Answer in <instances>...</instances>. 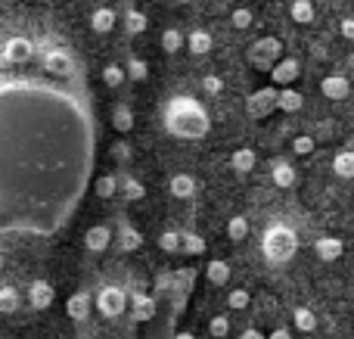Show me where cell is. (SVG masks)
<instances>
[{
    "mask_svg": "<svg viewBox=\"0 0 354 339\" xmlns=\"http://www.w3.org/2000/svg\"><path fill=\"white\" fill-rule=\"evenodd\" d=\"M91 97L75 78L0 75V240L53 237L93 178Z\"/></svg>",
    "mask_w": 354,
    "mask_h": 339,
    "instance_id": "obj_1",
    "label": "cell"
},
{
    "mask_svg": "<svg viewBox=\"0 0 354 339\" xmlns=\"http://www.w3.org/2000/svg\"><path fill=\"white\" fill-rule=\"evenodd\" d=\"M162 122H165L168 134L180 137V140H202L212 128L205 106L193 97H171L162 109Z\"/></svg>",
    "mask_w": 354,
    "mask_h": 339,
    "instance_id": "obj_2",
    "label": "cell"
},
{
    "mask_svg": "<svg viewBox=\"0 0 354 339\" xmlns=\"http://www.w3.org/2000/svg\"><path fill=\"white\" fill-rule=\"evenodd\" d=\"M261 249H264V255H268V262L283 265V262H289L299 253V237H295V230L289 228V224H270V228L264 230Z\"/></svg>",
    "mask_w": 354,
    "mask_h": 339,
    "instance_id": "obj_3",
    "label": "cell"
},
{
    "mask_svg": "<svg viewBox=\"0 0 354 339\" xmlns=\"http://www.w3.org/2000/svg\"><path fill=\"white\" fill-rule=\"evenodd\" d=\"M93 302H97V311L103 318H118V315H124V309H128V296H124L122 286H103Z\"/></svg>",
    "mask_w": 354,
    "mask_h": 339,
    "instance_id": "obj_4",
    "label": "cell"
},
{
    "mask_svg": "<svg viewBox=\"0 0 354 339\" xmlns=\"http://www.w3.org/2000/svg\"><path fill=\"white\" fill-rule=\"evenodd\" d=\"M280 56H283V47H280V41H277V37H261V41L249 50L252 66H255V68H268V72H270V66H274Z\"/></svg>",
    "mask_w": 354,
    "mask_h": 339,
    "instance_id": "obj_5",
    "label": "cell"
},
{
    "mask_svg": "<svg viewBox=\"0 0 354 339\" xmlns=\"http://www.w3.org/2000/svg\"><path fill=\"white\" fill-rule=\"evenodd\" d=\"M44 72L50 78H75V56L68 50H47L44 56Z\"/></svg>",
    "mask_w": 354,
    "mask_h": 339,
    "instance_id": "obj_6",
    "label": "cell"
},
{
    "mask_svg": "<svg viewBox=\"0 0 354 339\" xmlns=\"http://www.w3.org/2000/svg\"><path fill=\"white\" fill-rule=\"evenodd\" d=\"M295 78H299V59H295V56H280V59L270 66V81H274V87H289Z\"/></svg>",
    "mask_w": 354,
    "mask_h": 339,
    "instance_id": "obj_7",
    "label": "cell"
},
{
    "mask_svg": "<svg viewBox=\"0 0 354 339\" xmlns=\"http://www.w3.org/2000/svg\"><path fill=\"white\" fill-rule=\"evenodd\" d=\"M274 109H277V87H264V91H258L249 97V116L252 118H264Z\"/></svg>",
    "mask_w": 354,
    "mask_h": 339,
    "instance_id": "obj_8",
    "label": "cell"
},
{
    "mask_svg": "<svg viewBox=\"0 0 354 339\" xmlns=\"http://www.w3.org/2000/svg\"><path fill=\"white\" fill-rule=\"evenodd\" d=\"M112 234H115V230H112L109 224H93L84 234V249L87 253H97V255L106 253V249L112 246Z\"/></svg>",
    "mask_w": 354,
    "mask_h": 339,
    "instance_id": "obj_9",
    "label": "cell"
},
{
    "mask_svg": "<svg viewBox=\"0 0 354 339\" xmlns=\"http://www.w3.org/2000/svg\"><path fill=\"white\" fill-rule=\"evenodd\" d=\"M31 53H35V47H31L28 37H22V35L6 37V44H3V56H6V62H28V59H31Z\"/></svg>",
    "mask_w": 354,
    "mask_h": 339,
    "instance_id": "obj_10",
    "label": "cell"
},
{
    "mask_svg": "<svg viewBox=\"0 0 354 339\" xmlns=\"http://www.w3.org/2000/svg\"><path fill=\"white\" fill-rule=\"evenodd\" d=\"M91 309H93V296L87 290H78V293H72L68 296V302H66V315L72 318V321H87V315H91Z\"/></svg>",
    "mask_w": 354,
    "mask_h": 339,
    "instance_id": "obj_11",
    "label": "cell"
},
{
    "mask_svg": "<svg viewBox=\"0 0 354 339\" xmlns=\"http://www.w3.org/2000/svg\"><path fill=\"white\" fill-rule=\"evenodd\" d=\"M53 299H56V290L47 284V280H31V286H28L31 309L44 311V309H50V305H53Z\"/></svg>",
    "mask_w": 354,
    "mask_h": 339,
    "instance_id": "obj_12",
    "label": "cell"
},
{
    "mask_svg": "<svg viewBox=\"0 0 354 339\" xmlns=\"http://www.w3.org/2000/svg\"><path fill=\"white\" fill-rule=\"evenodd\" d=\"M320 91H324L326 100H345L351 91V81L345 78V75H326V78L320 81Z\"/></svg>",
    "mask_w": 354,
    "mask_h": 339,
    "instance_id": "obj_13",
    "label": "cell"
},
{
    "mask_svg": "<svg viewBox=\"0 0 354 339\" xmlns=\"http://www.w3.org/2000/svg\"><path fill=\"white\" fill-rule=\"evenodd\" d=\"M183 47H187L193 56H205V53H212V31H205V28H193L187 37H183Z\"/></svg>",
    "mask_w": 354,
    "mask_h": 339,
    "instance_id": "obj_14",
    "label": "cell"
},
{
    "mask_svg": "<svg viewBox=\"0 0 354 339\" xmlns=\"http://www.w3.org/2000/svg\"><path fill=\"white\" fill-rule=\"evenodd\" d=\"M115 22H118V16L112 6H97V10L91 12V28L97 31V35H109V31L115 28Z\"/></svg>",
    "mask_w": 354,
    "mask_h": 339,
    "instance_id": "obj_15",
    "label": "cell"
},
{
    "mask_svg": "<svg viewBox=\"0 0 354 339\" xmlns=\"http://www.w3.org/2000/svg\"><path fill=\"white\" fill-rule=\"evenodd\" d=\"M314 253H317L324 262H336V259H342L345 243L339 240V237H320V240L314 243Z\"/></svg>",
    "mask_w": 354,
    "mask_h": 339,
    "instance_id": "obj_16",
    "label": "cell"
},
{
    "mask_svg": "<svg viewBox=\"0 0 354 339\" xmlns=\"http://www.w3.org/2000/svg\"><path fill=\"white\" fill-rule=\"evenodd\" d=\"M115 234H118V243H122L124 253H134V249H140V246H143V234L134 228V224L124 221V218L118 221V230H115Z\"/></svg>",
    "mask_w": 354,
    "mask_h": 339,
    "instance_id": "obj_17",
    "label": "cell"
},
{
    "mask_svg": "<svg viewBox=\"0 0 354 339\" xmlns=\"http://www.w3.org/2000/svg\"><path fill=\"white\" fill-rule=\"evenodd\" d=\"M118 193H122L128 203H134V199L147 196V187H143V181H137L134 174H122V178H118Z\"/></svg>",
    "mask_w": 354,
    "mask_h": 339,
    "instance_id": "obj_18",
    "label": "cell"
},
{
    "mask_svg": "<svg viewBox=\"0 0 354 339\" xmlns=\"http://www.w3.org/2000/svg\"><path fill=\"white\" fill-rule=\"evenodd\" d=\"M205 277L212 286H224L227 280H230V265H227L224 259H212L205 268Z\"/></svg>",
    "mask_w": 354,
    "mask_h": 339,
    "instance_id": "obj_19",
    "label": "cell"
},
{
    "mask_svg": "<svg viewBox=\"0 0 354 339\" xmlns=\"http://www.w3.org/2000/svg\"><path fill=\"white\" fill-rule=\"evenodd\" d=\"M112 128L122 131V134H128V131L134 128V112H131V106H128V103L112 106Z\"/></svg>",
    "mask_w": 354,
    "mask_h": 339,
    "instance_id": "obj_20",
    "label": "cell"
},
{
    "mask_svg": "<svg viewBox=\"0 0 354 339\" xmlns=\"http://www.w3.org/2000/svg\"><path fill=\"white\" fill-rule=\"evenodd\" d=\"M292 327L299 330V333H314V330H317V315L301 305V309L292 311Z\"/></svg>",
    "mask_w": 354,
    "mask_h": 339,
    "instance_id": "obj_21",
    "label": "cell"
},
{
    "mask_svg": "<svg viewBox=\"0 0 354 339\" xmlns=\"http://www.w3.org/2000/svg\"><path fill=\"white\" fill-rule=\"evenodd\" d=\"M168 187H171V193L177 199H189L196 193V178L193 174H174V178L168 181Z\"/></svg>",
    "mask_w": 354,
    "mask_h": 339,
    "instance_id": "obj_22",
    "label": "cell"
},
{
    "mask_svg": "<svg viewBox=\"0 0 354 339\" xmlns=\"http://www.w3.org/2000/svg\"><path fill=\"white\" fill-rule=\"evenodd\" d=\"M131 309H134V318L137 321H153V315H156V299H149V296H143V293H137L134 299H131Z\"/></svg>",
    "mask_w": 354,
    "mask_h": 339,
    "instance_id": "obj_23",
    "label": "cell"
},
{
    "mask_svg": "<svg viewBox=\"0 0 354 339\" xmlns=\"http://www.w3.org/2000/svg\"><path fill=\"white\" fill-rule=\"evenodd\" d=\"M289 16L295 25H311L314 22V3L311 0H292L289 3Z\"/></svg>",
    "mask_w": 354,
    "mask_h": 339,
    "instance_id": "obj_24",
    "label": "cell"
},
{
    "mask_svg": "<svg viewBox=\"0 0 354 339\" xmlns=\"http://www.w3.org/2000/svg\"><path fill=\"white\" fill-rule=\"evenodd\" d=\"M277 109H283V112H299V109H301V93L292 91V87H280V91H277Z\"/></svg>",
    "mask_w": 354,
    "mask_h": 339,
    "instance_id": "obj_25",
    "label": "cell"
},
{
    "mask_svg": "<svg viewBox=\"0 0 354 339\" xmlns=\"http://www.w3.org/2000/svg\"><path fill=\"white\" fill-rule=\"evenodd\" d=\"M22 305V293L16 286H0V315H12Z\"/></svg>",
    "mask_w": 354,
    "mask_h": 339,
    "instance_id": "obj_26",
    "label": "cell"
},
{
    "mask_svg": "<svg viewBox=\"0 0 354 339\" xmlns=\"http://www.w3.org/2000/svg\"><path fill=\"white\" fill-rule=\"evenodd\" d=\"M147 25H149L147 12H140L137 6H131V10L124 12V31H128V35H143V31H147Z\"/></svg>",
    "mask_w": 354,
    "mask_h": 339,
    "instance_id": "obj_27",
    "label": "cell"
},
{
    "mask_svg": "<svg viewBox=\"0 0 354 339\" xmlns=\"http://www.w3.org/2000/svg\"><path fill=\"white\" fill-rule=\"evenodd\" d=\"M270 178H274V184H277V187L289 190V187H295V168L289 165V162H277L274 172H270Z\"/></svg>",
    "mask_w": 354,
    "mask_h": 339,
    "instance_id": "obj_28",
    "label": "cell"
},
{
    "mask_svg": "<svg viewBox=\"0 0 354 339\" xmlns=\"http://www.w3.org/2000/svg\"><path fill=\"white\" fill-rule=\"evenodd\" d=\"M93 190H97L100 199H112L118 193V174H100L93 181Z\"/></svg>",
    "mask_w": 354,
    "mask_h": 339,
    "instance_id": "obj_29",
    "label": "cell"
},
{
    "mask_svg": "<svg viewBox=\"0 0 354 339\" xmlns=\"http://www.w3.org/2000/svg\"><path fill=\"white\" fill-rule=\"evenodd\" d=\"M230 168L233 172H239V174H249L252 168H255V153L252 149H236V153L230 156Z\"/></svg>",
    "mask_w": 354,
    "mask_h": 339,
    "instance_id": "obj_30",
    "label": "cell"
},
{
    "mask_svg": "<svg viewBox=\"0 0 354 339\" xmlns=\"http://www.w3.org/2000/svg\"><path fill=\"white\" fill-rule=\"evenodd\" d=\"M333 172L339 178H354V149H342V153L333 159Z\"/></svg>",
    "mask_w": 354,
    "mask_h": 339,
    "instance_id": "obj_31",
    "label": "cell"
},
{
    "mask_svg": "<svg viewBox=\"0 0 354 339\" xmlns=\"http://www.w3.org/2000/svg\"><path fill=\"white\" fill-rule=\"evenodd\" d=\"M180 253L202 255V253H205V240H202L199 234H193V230H187V234H180Z\"/></svg>",
    "mask_w": 354,
    "mask_h": 339,
    "instance_id": "obj_32",
    "label": "cell"
},
{
    "mask_svg": "<svg viewBox=\"0 0 354 339\" xmlns=\"http://www.w3.org/2000/svg\"><path fill=\"white\" fill-rule=\"evenodd\" d=\"M227 237H230L233 243H243L245 237H249V221H245L243 215H233L230 221H227Z\"/></svg>",
    "mask_w": 354,
    "mask_h": 339,
    "instance_id": "obj_33",
    "label": "cell"
},
{
    "mask_svg": "<svg viewBox=\"0 0 354 339\" xmlns=\"http://www.w3.org/2000/svg\"><path fill=\"white\" fill-rule=\"evenodd\" d=\"M124 75H128L131 81H147L149 66L140 59V56H128V62H124Z\"/></svg>",
    "mask_w": 354,
    "mask_h": 339,
    "instance_id": "obj_34",
    "label": "cell"
},
{
    "mask_svg": "<svg viewBox=\"0 0 354 339\" xmlns=\"http://www.w3.org/2000/svg\"><path fill=\"white\" fill-rule=\"evenodd\" d=\"M162 50H165V53H177V50H183V31L180 28H165L162 31Z\"/></svg>",
    "mask_w": 354,
    "mask_h": 339,
    "instance_id": "obj_35",
    "label": "cell"
},
{
    "mask_svg": "<svg viewBox=\"0 0 354 339\" xmlns=\"http://www.w3.org/2000/svg\"><path fill=\"white\" fill-rule=\"evenodd\" d=\"M230 22L236 31H245V28H252V22H255V12H252L249 6H236V10L230 12Z\"/></svg>",
    "mask_w": 354,
    "mask_h": 339,
    "instance_id": "obj_36",
    "label": "cell"
},
{
    "mask_svg": "<svg viewBox=\"0 0 354 339\" xmlns=\"http://www.w3.org/2000/svg\"><path fill=\"white\" fill-rule=\"evenodd\" d=\"M208 333L214 339H227L230 336V318L227 315H214L212 321H208Z\"/></svg>",
    "mask_w": 354,
    "mask_h": 339,
    "instance_id": "obj_37",
    "label": "cell"
},
{
    "mask_svg": "<svg viewBox=\"0 0 354 339\" xmlns=\"http://www.w3.org/2000/svg\"><path fill=\"white\" fill-rule=\"evenodd\" d=\"M103 81L109 87H122L124 84V68L118 66V62H109V66H103Z\"/></svg>",
    "mask_w": 354,
    "mask_h": 339,
    "instance_id": "obj_38",
    "label": "cell"
},
{
    "mask_svg": "<svg viewBox=\"0 0 354 339\" xmlns=\"http://www.w3.org/2000/svg\"><path fill=\"white\" fill-rule=\"evenodd\" d=\"M249 302H252V296H249V290H243V286H236V290H230V296H227V305H230L233 311H243V309H249Z\"/></svg>",
    "mask_w": 354,
    "mask_h": 339,
    "instance_id": "obj_39",
    "label": "cell"
},
{
    "mask_svg": "<svg viewBox=\"0 0 354 339\" xmlns=\"http://www.w3.org/2000/svg\"><path fill=\"white\" fill-rule=\"evenodd\" d=\"M159 246L165 249V253H180V230H162Z\"/></svg>",
    "mask_w": 354,
    "mask_h": 339,
    "instance_id": "obj_40",
    "label": "cell"
},
{
    "mask_svg": "<svg viewBox=\"0 0 354 339\" xmlns=\"http://www.w3.org/2000/svg\"><path fill=\"white\" fill-rule=\"evenodd\" d=\"M311 149H314V137H311V134H299V137L292 140V153H295V156H308Z\"/></svg>",
    "mask_w": 354,
    "mask_h": 339,
    "instance_id": "obj_41",
    "label": "cell"
},
{
    "mask_svg": "<svg viewBox=\"0 0 354 339\" xmlns=\"http://www.w3.org/2000/svg\"><path fill=\"white\" fill-rule=\"evenodd\" d=\"M202 91H205L208 97H218V93L224 91V81H221L218 75H205V78H202Z\"/></svg>",
    "mask_w": 354,
    "mask_h": 339,
    "instance_id": "obj_42",
    "label": "cell"
},
{
    "mask_svg": "<svg viewBox=\"0 0 354 339\" xmlns=\"http://www.w3.org/2000/svg\"><path fill=\"white\" fill-rule=\"evenodd\" d=\"M109 153L115 156L118 162H128V159H131V143H128V140H115V143H112Z\"/></svg>",
    "mask_w": 354,
    "mask_h": 339,
    "instance_id": "obj_43",
    "label": "cell"
},
{
    "mask_svg": "<svg viewBox=\"0 0 354 339\" xmlns=\"http://www.w3.org/2000/svg\"><path fill=\"white\" fill-rule=\"evenodd\" d=\"M339 31H342V37L354 41V19H351V16H348V19H342V22H339Z\"/></svg>",
    "mask_w": 354,
    "mask_h": 339,
    "instance_id": "obj_44",
    "label": "cell"
},
{
    "mask_svg": "<svg viewBox=\"0 0 354 339\" xmlns=\"http://www.w3.org/2000/svg\"><path fill=\"white\" fill-rule=\"evenodd\" d=\"M268 339H292V330L277 327V330H270V336H268Z\"/></svg>",
    "mask_w": 354,
    "mask_h": 339,
    "instance_id": "obj_45",
    "label": "cell"
},
{
    "mask_svg": "<svg viewBox=\"0 0 354 339\" xmlns=\"http://www.w3.org/2000/svg\"><path fill=\"white\" fill-rule=\"evenodd\" d=\"M239 339H268L261 333V330H255V327H249V330H243V333H239Z\"/></svg>",
    "mask_w": 354,
    "mask_h": 339,
    "instance_id": "obj_46",
    "label": "cell"
},
{
    "mask_svg": "<svg viewBox=\"0 0 354 339\" xmlns=\"http://www.w3.org/2000/svg\"><path fill=\"white\" fill-rule=\"evenodd\" d=\"M174 339H196V336L189 333V330H180V333H174Z\"/></svg>",
    "mask_w": 354,
    "mask_h": 339,
    "instance_id": "obj_47",
    "label": "cell"
},
{
    "mask_svg": "<svg viewBox=\"0 0 354 339\" xmlns=\"http://www.w3.org/2000/svg\"><path fill=\"white\" fill-rule=\"evenodd\" d=\"M177 3H193V0H177Z\"/></svg>",
    "mask_w": 354,
    "mask_h": 339,
    "instance_id": "obj_48",
    "label": "cell"
},
{
    "mask_svg": "<svg viewBox=\"0 0 354 339\" xmlns=\"http://www.w3.org/2000/svg\"><path fill=\"white\" fill-rule=\"evenodd\" d=\"M351 66H354V53H351Z\"/></svg>",
    "mask_w": 354,
    "mask_h": 339,
    "instance_id": "obj_49",
    "label": "cell"
},
{
    "mask_svg": "<svg viewBox=\"0 0 354 339\" xmlns=\"http://www.w3.org/2000/svg\"><path fill=\"white\" fill-rule=\"evenodd\" d=\"M351 339H354V336H351Z\"/></svg>",
    "mask_w": 354,
    "mask_h": 339,
    "instance_id": "obj_50",
    "label": "cell"
}]
</instances>
